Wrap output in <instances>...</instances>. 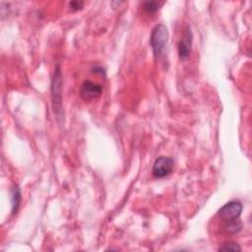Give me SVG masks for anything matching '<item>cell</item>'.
<instances>
[{
  "instance_id": "6da1fadb",
  "label": "cell",
  "mask_w": 252,
  "mask_h": 252,
  "mask_svg": "<svg viewBox=\"0 0 252 252\" xmlns=\"http://www.w3.org/2000/svg\"><path fill=\"white\" fill-rule=\"evenodd\" d=\"M168 39V32L167 28L163 24L157 25L151 33L150 44L152 46L154 55L156 57H159L163 52Z\"/></svg>"
},
{
  "instance_id": "7a4b0ae2",
  "label": "cell",
  "mask_w": 252,
  "mask_h": 252,
  "mask_svg": "<svg viewBox=\"0 0 252 252\" xmlns=\"http://www.w3.org/2000/svg\"><path fill=\"white\" fill-rule=\"evenodd\" d=\"M62 74L59 66L56 67L54 72V77L51 84V93H52V103L54 112L57 116V119H61L62 115Z\"/></svg>"
},
{
  "instance_id": "3957f363",
  "label": "cell",
  "mask_w": 252,
  "mask_h": 252,
  "mask_svg": "<svg viewBox=\"0 0 252 252\" xmlns=\"http://www.w3.org/2000/svg\"><path fill=\"white\" fill-rule=\"evenodd\" d=\"M242 204L239 201H230L223 205L219 211L218 216L224 221H232L236 220L242 212Z\"/></svg>"
},
{
  "instance_id": "277c9868",
  "label": "cell",
  "mask_w": 252,
  "mask_h": 252,
  "mask_svg": "<svg viewBox=\"0 0 252 252\" xmlns=\"http://www.w3.org/2000/svg\"><path fill=\"white\" fill-rule=\"evenodd\" d=\"M174 161L170 158L159 157L158 158L153 165V175L157 178H163L171 173L173 170Z\"/></svg>"
},
{
  "instance_id": "5b68a950",
  "label": "cell",
  "mask_w": 252,
  "mask_h": 252,
  "mask_svg": "<svg viewBox=\"0 0 252 252\" xmlns=\"http://www.w3.org/2000/svg\"><path fill=\"white\" fill-rule=\"evenodd\" d=\"M101 93H102V87L90 80L84 81L80 89V95L86 101H90L94 98H97L101 94Z\"/></svg>"
},
{
  "instance_id": "8992f818",
  "label": "cell",
  "mask_w": 252,
  "mask_h": 252,
  "mask_svg": "<svg viewBox=\"0 0 252 252\" xmlns=\"http://www.w3.org/2000/svg\"><path fill=\"white\" fill-rule=\"evenodd\" d=\"M192 32L189 26H187L184 29L182 37L178 44V55L181 60H186L191 53V47H192Z\"/></svg>"
},
{
  "instance_id": "52a82bcc",
  "label": "cell",
  "mask_w": 252,
  "mask_h": 252,
  "mask_svg": "<svg viewBox=\"0 0 252 252\" xmlns=\"http://www.w3.org/2000/svg\"><path fill=\"white\" fill-rule=\"evenodd\" d=\"M21 204V192L18 186H15L12 189V214L15 215L20 207Z\"/></svg>"
},
{
  "instance_id": "ba28073f",
  "label": "cell",
  "mask_w": 252,
  "mask_h": 252,
  "mask_svg": "<svg viewBox=\"0 0 252 252\" xmlns=\"http://www.w3.org/2000/svg\"><path fill=\"white\" fill-rule=\"evenodd\" d=\"M163 2L159 1H146L143 3V8L148 13H156L161 6Z\"/></svg>"
},
{
  "instance_id": "9c48e42d",
  "label": "cell",
  "mask_w": 252,
  "mask_h": 252,
  "mask_svg": "<svg viewBox=\"0 0 252 252\" xmlns=\"http://www.w3.org/2000/svg\"><path fill=\"white\" fill-rule=\"evenodd\" d=\"M223 228L228 233H235L241 229V223L237 220L232 221H227L225 222Z\"/></svg>"
},
{
  "instance_id": "30bf717a",
  "label": "cell",
  "mask_w": 252,
  "mask_h": 252,
  "mask_svg": "<svg viewBox=\"0 0 252 252\" xmlns=\"http://www.w3.org/2000/svg\"><path fill=\"white\" fill-rule=\"evenodd\" d=\"M220 251H231V252H236V251H241V248L240 246L236 243V242H233V241H227L225 243L222 244V246H220L219 248Z\"/></svg>"
},
{
  "instance_id": "8fae6325",
  "label": "cell",
  "mask_w": 252,
  "mask_h": 252,
  "mask_svg": "<svg viewBox=\"0 0 252 252\" xmlns=\"http://www.w3.org/2000/svg\"><path fill=\"white\" fill-rule=\"evenodd\" d=\"M84 5V2L83 1H71L69 3V6H70V9L72 11H78L80 9H82Z\"/></svg>"
}]
</instances>
